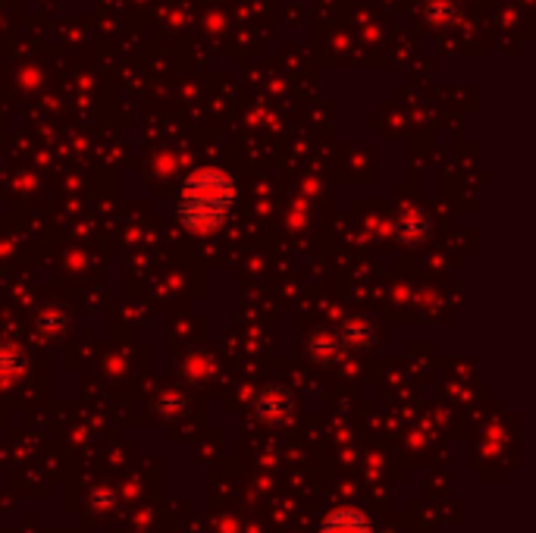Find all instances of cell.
I'll return each mask as SVG.
<instances>
[{
	"label": "cell",
	"instance_id": "cell-1",
	"mask_svg": "<svg viewBox=\"0 0 536 533\" xmlns=\"http://www.w3.org/2000/svg\"><path fill=\"white\" fill-rule=\"evenodd\" d=\"M320 533H374V524L358 508H336L323 518Z\"/></svg>",
	"mask_w": 536,
	"mask_h": 533
},
{
	"label": "cell",
	"instance_id": "cell-2",
	"mask_svg": "<svg viewBox=\"0 0 536 533\" xmlns=\"http://www.w3.org/2000/svg\"><path fill=\"white\" fill-rule=\"evenodd\" d=\"M289 411H292V399H289V392H283V389H267L264 396L258 399V414L270 424L286 421Z\"/></svg>",
	"mask_w": 536,
	"mask_h": 533
},
{
	"label": "cell",
	"instance_id": "cell-3",
	"mask_svg": "<svg viewBox=\"0 0 536 533\" xmlns=\"http://www.w3.org/2000/svg\"><path fill=\"white\" fill-rule=\"evenodd\" d=\"M91 505H95V508H107V505H113V493H110V490H98L95 496H91Z\"/></svg>",
	"mask_w": 536,
	"mask_h": 533
}]
</instances>
